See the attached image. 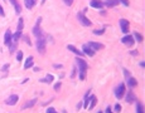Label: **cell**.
Returning a JSON list of instances; mask_svg holds the SVG:
<instances>
[{"label":"cell","mask_w":145,"mask_h":113,"mask_svg":"<svg viewBox=\"0 0 145 113\" xmlns=\"http://www.w3.org/2000/svg\"><path fill=\"white\" fill-rule=\"evenodd\" d=\"M59 88H61V83H57V84H54V89H56V90H58Z\"/></svg>","instance_id":"d590c367"},{"label":"cell","mask_w":145,"mask_h":113,"mask_svg":"<svg viewBox=\"0 0 145 113\" xmlns=\"http://www.w3.org/2000/svg\"><path fill=\"white\" fill-rule=\"evenodd\" d=\"M90 101H91V104H90L87 108H88V109H92V108L95 107V104H96V102H97V98L95 96H91V99H90Z\"/></svg>","instance_id":"7402d4cb"},{"label":"cell","mask_w":145,"mask_h":113,"mask_svg":"<svg viewBox=\"0 0 145 113\" xmlns=\"http://www.w3.org/2000/svg\"><path fill=\"white\" fill-rule=\"evenodd\" d=\"M53 67H54V68H58V69H61V68H62V65H61V64H54Z\"/></svg>","instance_id":"f35d334b"},{"label":"cell","mask_w":145,"mask_h":113,"mask_svg":"<svg viewBox=\"0 0 145 113\" xmlns=\"http://www.w3.org/2000/svg\"><path fill=\"white\" fill-rule=\"evenodd\" d=\"M32 65H33V56H29L28 59L25 60V63H24V68L28 69V68H30Z\"/></svg>","instance_id":"e0dca14e"},{"label":"cell","mask_w":145,"mask_h":113,"mask_svg":"<svg viewBox=\"0 0 145 113\" xmlns=\"http://www.w3.org/2000/svg\"><path fill=\"white\" fill-rule=\"evenodd\" d=\"M10 3H12L13 5H15V4H17L18 1H17V0H10Z\"/></svg>","instance_id":"b9f144b4"},{"label":"cell","mask_w":145,"mask_h":113,"mask_svg":"<svg viewBox=\"0 0 145 113\" xmlns=\"http://www.w3.org/2000/svg\"><path fill=\"white\" fill-rule=\"evenodd\" d=\"M37 50L41 54H43L44 50H46V39L43 37L38 38V40H37Z\"/></svg>","instance_id":"7a4b0ae2"},{"label":"cell","mask_w":145,"mask_h":113,"mask_svg":"<svg viewBox=\"0 0 145 113\" xmlns=\"http://www.w3.org/2000/svg\"><path fill=\"white\" fill-rule=\"evenodd\" d=\"M23 39H24V42H25V43H27L28 45L32 44V43H30V39H29V37H28V35H24V37H23Z\"/></svg>","instance_id":"f1b7e54d"},{"label":"cell","mask_w":145,"mask_h":113,"mask_svg":"<svg viewBox=\"0 0 145 113\" xmlns=\"http://www.w3.org/2000/svg\"><path fill=\"white\" fill-rule=\"evenodd\" d=\"M76 75V68H73V72H72V78Z\"/></svg>","instance_id":"60d3db41"},{"label":"cell","mask_w":145,"mask_h":113,"mask_svg":"<svg viewBox=\"0 0 145 113\" xmlns=\"http://www.w3.org/2000/svg\"><path fill=\"white\" fill-rule=\"evenodd\" d=\"M77 19H78L80 23H81L82 25H85V27H90V25H91V22H90V20L85 17V14H83V13H78V14H77Z\"/></svg>","instance_id":"277c9868"},{"label":"cell","mask_w":145,"mask_h":113,"mask_svg":"<svg viewBox=\"0 0 145 113\" xmlns=\"http://www.w3.org/2000/svg\"><path fill=\"white\" fill-rule=\"evenodd\" d=\"M136 113H144V107H143V104L140 102L136 103Z\"/></svg>","instance_id":"603a6c76"},{"label":"cell","mask_w":145,"mask_h":113,"mask_svg":"<svg viewBox=\"0 0 145 113\" xmlns=\"http://www.w3.org/2000/svg\"><path fill=\"white\" fill-rule=\"evenodd\" d=\"M53 75H51V74H47V77L46 78H43V79H41V82L42 83H52L53 82Z\"/></svg>","instance_id":"d6986e66"},{"label":"cell","mask_w":145,"mask_h":113,"mask_svg":"<svg viewBox=\"0 0 145 113\" xmlns=\"http://www.w3.org/2000/svg\"><path fill=\"white\" fill-rule=\"evenodd\" d=\"M43 1H44V0H43Z\"/></svg>","instance_id":"ee69618b"},{"label":"cell","mask_w":145,"mask_h":113,"mask_svg":"<svg viewBox=\"0 0 145 113\" xmlns=\"http://www.w3.org/2000/svg\"><path fill=\"white\" fill-rule=\"evenodd\" d=\"M35 103H37V99H30V101L29 102H27V103H25V104H24L23 106V109H25V108H30V107H33V106H34Z\"/></svg>","instance_id":"ac0fdd59"},{"label":"cell","mask_w":145,"mask_h":113,"mask_svg":"<svg viewBox=\"0 0 145 113\" xmlns=\"http://www.w3.org/2000/svg\"><path fill=\"white\" fill-rule=\"evenodd\" d=\"M120 27H121L122 33L128 34V32H129V22L126 20V19H120Z\"/></svg>","instance_id":"ba28073f"},{"label":"cell","mask_w":145,"mask_h":113,"mask_svg":"<svg viewBox=\"0 0 145 113\" xmlns=\"http://www.w3.org/2000/svg\"><path fill=\"white\" fill-rule=\"evenodd\" d=\"M119 1H120V3H122L125 6H129V1H128V0H119Z\"/></svg>","instance_id":"836d02e7"},{"label":"cell","mask_w":145,"mask_h":113,"mask_svg":"<svg viewBox=\"0 0 145 113\" xmlns=\"http://www.w3.org/2000/svg\"><path fill=\"white\" fill-rule=\"evenodd\" d=\"M115 112H121V106L120 104H115Z\"/></svg>","instance_id":"1f68e13d"},{"label":"cell","mask_w":145,"mask_h":113,"mask_svg":"<svg viewBox=\"0 0 145 113\" xmlns=\"http://www.w3.org/2000/svg\"><path fill=\"white\" fill-rule=\"evenodd\" d=\"M136 101V97L134 94L131 90H128V94H126V102L128 103H133V102Z\"/></svg>","instance_id":"7c38bea8"},{"label":"cell","mask_w":145,"mask_h":113,"mask_svg":"<svg viewBox=\"0 0 145 113\" xmlns=\"http://www.w3.org/2000/svg\"><path fill=\"white\" fill-rule=\"evenodd\" d=\"M20 37H22V32H18V30H17V33L14 34V35H12V42L17 43V40L19 39Z\"/></svg>","instance_id":"44dd1931"},{"label":"cell","mask_w":145,"mask_h":113,"mask_svg":"<svg viewBox=\"0 0 145 113\" xmlns=\"http://www.w3.org/2000/svg\"><path fill=\"white\" fill-rule=\"evenodd\" d=\"M0 15H1V17H4V15H5V13H4V10H3L1 5H0Z\"/></svg>","instance_id":"74e56055"},{"label":"cell","mask_w":145,"mask_h":113,"mask_svg":"<svg viewBox=\"0 0 145 113\" xmlns=\"http://www.w3.org/2000/svg\"><path fill=\"white\" fill-rule=\"evenodd\" d=\"M47 113H58L54 108H47Z\"/></svg>","instance_id":"d6a6232c"},{"label":"cell","mask_w":145,"mask_h":113,"mask_svg":"<svg viewBox=\"0 0 145 113\" xmlns=\"http://www.w3.org/2000/svg\"><path fill=\"white\" fill-rule=\"evenodd\" d=\"M99 113H101V112H99Z\"/></svg>","instance_id":"7bdbcfd3"},{"label":"cell","mask_w":145,"mask_h":113,"mask_svg":"<svg viewBox=\"0 0 145 113\" xmlns=\"http://www.w3.org/2000/svg\"><path fill=\"white\" fill-rule=\"evenodd\" d=\"M35 3H37V0H25V6H27V9H32V8L35 5Z\"/></svg>","instance_id":"ffe728a7"},{"label":"cell","mask_w":145,"mask_h":113,"mask_svg":"<svg viewBox=\"0 0 145 113\" xmlns=\"http://www.w3.org/2000/svg\"><path fill=\"white\" fill-rule=\"evenodd\" d=\"M77 65H78V70H80V79H81V80H83V79H85V77H86L87 68H88V65H87V62H85L82 58H78V59H77Z\"/></svg>","instance_id":"6da1fadb"},{"label":"cell","mask_w":145,"mask_h":113,"mask_svg":"<svg viewBox=\"0 0 145 113\" xmlns=\"http://www.w3.org/2000/svg\"><path fill=\"white\" fill-rule=\"evenodd\" d=\"M8 69H9V64H6V65H4V67L1 68V70H3V72H6Z\"/></svg>","instance_id":"e575fe53"},{"label":"cell","mask_w":145,"mask_h":113,"mask_svg":"<svg viewBox=\"0 0 145 113\" xmlns=\"http://www.w3.org/2000/svg\"><path fill=\"white\" fill-rule=\"evenodd\" d=\"M67 49H68V50H71L72 52V53H75V54H77V55H83V53H82L81 50H78V49H77V48H76V47H73V45H67Z\"/></svg>","instance_id":"9a60e30c"},{"label":"cell","mask_w":145,"mask_h":113,"mask_svg":"<svg viewBox=\"0 0 145 113\" xmlns=\"http://www.w3.org/2000/svg\"><path fill=\"white\" fill-rule=\"evenodd\" d=\"M41 22H42V18H38V20H37V24H35V27L33 28V34H34L37 38H41L43 37V34H42V29H41Z\"/></svg>","instance_id":"3957f363"},{"label":"cell","mask_w":145,"mask_h":113,"mask_svg":"<svg viewBox=\"0 0 145 113\" xmlns=\"http://www.w3.org/2000/svg\"><path fill=\"white\" fill-rule=\"evenodd\" d=\"M121 42L125 45H128V47H133L134 43H135V40H134V38L131 37V35H126V37H124V38L121 39Z\"/></svg>","instance_id":"8992f818"},{"label":"cell","mask_w":145,"mask_h":113,"mask_svg":"<svg viewBox=\"0 0 145 113\" xmlns=\"http://www.w3.org/2000/svg\"><path fill=\"white\" fill-rule=\"evenodd\" d=\"M18 101H19V97H18L17 94H12V96L5 101V103L8 104V106H14V104H17Z\"/></svg>","instance_id":"52a82bcc"},{"label":"cell","mask_w":145,"mask_h":113,"mask_svg":"<svg viewBox=\"0 0 145 113\" xmlns=\"http://www.w3.org/2000/svg\"><path fill=\"white\" fill-rule=\"evenodd\" d=\"M17 59H18V60H22V59H23V53H22V52H18Z\"/></svg>","instance_id":"f546056e"},{"label":"cell","mask_w":145,"mask_h":113,"mask_svg":"<svg viewBox=\"0 0 145 113\" xmlns=\"http://www.w3.org/2000/svg\"><path fill=\"white\" fill-rule=\"evenodd\" d=\"M87 45H88L92 50H100V49H102V48H104V45L101 44V43H95V42H90Z\"/></svg>","instance_id":"30bf717a"},{"label":"cell","mask_w":145,"mask_h":113,"mask_svg":"<svg viewBox=\"0 0 145 113\" xmlns=\"http://www.w3.org/2000/svg\"><path fill=\"white\" fill-rule=\"evenodd\" d=\"M124 93H125V84H124V83H121V84H119V87L116 88L115 96L117 97V99H121L122 96H124Z\"/></svg>","instance_id":"5b68a950"},{"label":"cell","mask_w":145,"mask_h":113,"mask_svg":"<svg viewBox=\"0 0 145 113\" xmlns=\"http://www.w3.org/2000/svg\"><path fill=\"white\" fill-rule=\"evenodd\" d=\"M63 3L66 4V5H68V6H71L72 4H73V0H63Z\"/></svg>","instance_id":"4dcf8cb0"},{"label":"cell","mask_w":145,"mask_h":113,"mask_svg":"<svg viewBox=\"0 0 145 113\" xmlns=\"http://www.w3.org/2000/svg\"><path fill=\"white\" fill-rule=\"evenodd\" d=\"M91 6L96 8V9H102L104 8V3H101L100 0H91Z\"/></svg>","instance_id":"5bb4252c"},{"label":"cell","mask_w":145,"mask_h":113,"mask_svg":"<svg viewBox=\"0 0 145 113\" xmlns=\"http://www.w3.org/2000/svg\"><path fill=\"white\" fill-rule=\"evenodd\" d=\"M105 113H112V111H111L110 108L107 107V109H106V111H105Z\"/></svg>","instance_id":"ab89813d"},{"label":"cell","mask_w":145,"mask_h":113,"mask_svg":"<svg viewBox=\"0 0 145 113\" xmlns=\"http://www.w3.org/2000/svg\"><path fill=\"white\" fill-rule=\"evenodd\" d=\"M90 99H91V96L88 97V93L86 94V97H85V103H83V107L87 109V107H88V103H90Z\"/></svg>","instance_id":"d4e9b609"},{"label":"cell","mask_w":145,"mask_h":113,"mask_svg":"<svg viewBox=\"0 0 145 113\" xmlns=\"http://www.w3.org/2000/svg\"><path fill=\"white\" fill-rule=\"evenodd\" d=\"M128 84L130 88H134V87H136L138 85V80L133 77H128Z\"/></svg>","instance_id":"2e32d148"},{"label":"cell","mask_w":145,"mask_h":113,"mask_svg":"<svg viewBox=\"0 0 145 113\" xmlns=\"http://www.w3.org/2000/svg\"><path fill=\"white\" fill-rule=\"evenodd\" d=\"M105 33V29H100V30H93V34L95 35H100V34H104Z\"/></svg>","instance_id":"83f0119b"},{"label":"cell","mask_w":145,"mask_h":113,"mask_svg":"<svg viewBox=\"0 0 145 113\" xmlns=\"http://www.w3.org/2000/svg\"><path fill=\"white\" fill-rule=\"evenodd\" d=\"M4 43H5L6 45L12 44V32H10V30H6L5 35H4Z\"/></svg>","instance_id":"8fae6325"},{"label":"cell","mask_w":145,"mask_h":113,"mask_svg":"<svg viewBox=\"0 0 145 113\" xmlns=\"http://www.w3.org/2000/svg\"><path fill=\"white\" fill-rule=\"evenodd\" d=\"M82 50H83V52H82L83 54H86V55H88V56H93V55H95V50H92V49H91V48H90L87 44H83Z\"/></svg>","instance_id":"9c48e42d"},{"label":"cell","mask_w":145,"mask_h":113,"mask_svg":"<svg viewBox=\"0 0 145 113\" xmlns=\"http://www.w3.org/2000/svg\"><path fill=\"white\" fill-rule=\"evenodd\" d=\"M119 3H120L119 0H106L104 5H105V6H107V8H114V6L119 5Z\"/></svg>","instance_id":"4fadbf2b"},{"label":"cell","mask_w":145,"mask_h":113,"mask_svg":"<svg viewBox=\"0 0 145 113\" xmlns=\"http://www.w3.org/2000/svg\"><path fill=\"white\" fill-rule=\"evenodd\" d=\"M133 38H134V39H136L139 43H140V42H143V35H141V34H139L138 32H135V33H134Z\"/></svg>","instance_id":"cb8c5ba5"},{"label":"cell","mask_w":145,"mask_h":113,"mask_svg":"<svg viewBox=\"0 0 145 113\" xmlns=\"http://www.w3.org/2000/svg\"><path fill=\"white\" fill-rule=\"evenodd\" d=\"M14 8H15V13H17V14H20L22 9H20V5H19V3H17V4L14 5Z\"/></svg>","instance_id":"4316f807"},{"label":"cell","mask_w":145,"mask_h":113,"mask_svg":"<svg viewBox=\"0 0 145 113\" xmlns=\"http://www.w3.org/2000/svg\"><path fill=\"white\" fill-rule=\"evenodd\" d=\"M124 73H125V75H126V77H130V72H129L128 69H124Z\"/></svg>","instance_id":"8d00e7d4"},{"label":"cell","mask_w":145,"mask_h":113,"mask_svg":"<svg viewBox=\"0 0 145 113\" xmlns=\"http://www.w3.org/2000/svg\"><path fill=\"white\" fill-rule=\"evenodd\" d=\"M23 27H24L23 19L20 18V19H19V22H18V32H22V30H23Z\"/></svg>","instance_id":"484cf974"}]
</instances>
